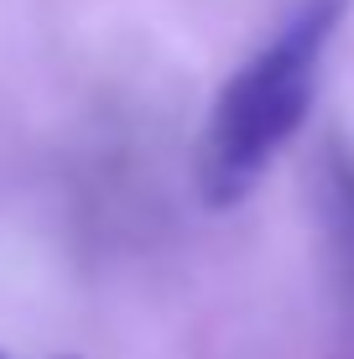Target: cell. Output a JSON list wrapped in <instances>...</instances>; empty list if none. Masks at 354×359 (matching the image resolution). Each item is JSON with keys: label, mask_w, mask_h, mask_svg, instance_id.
I'll return each instance as SVG.
<instances>
[{"label": "cell", "mask_w": 354, "mask_h": 359, "mask_svg": "<svg viewBox=\"0 0 354 359\" xmlns=\"http://www.w3.org/2000/svg\"><path fill=\"white\" fill-rule=\"evenodd\" d=\"M344 11L349 0H302L282 32L229 73L198 135V198L209 208H235L240 198H250L276 151L308 126L323 53Z\"/></svg>", "instance_id": "6da1fadb"}, {"label": "cell", "mask_w": 354, "mask_h": 359, "mask_svg": "<svg viewBox=\"0 0 354 359\" xmlns=\"http://www.w3.org/2000/svg\"><path fill=\"white\" fill-rule=\"evenodd\" d=\"M323 177H318V198H323V224H328V250L339 266V287L354 302V151L344 141H334L323 151Z\"/></svg>", "instance_id": "7a4b0ae2"}, {"label": "cell", "mask_w": 354, "mask_h": 359, "mask_svg": "<svg viewBox=\"0 0 354 359\" xmlns=\"http://www.w3.org/2000/svg\"><path fill=\"white\" fill-rule=\"evenodd\" d=\"M0 359H11V354H6V349H0Z\"/></svg>", "instance_id": "3957f363"}]
</instances>
